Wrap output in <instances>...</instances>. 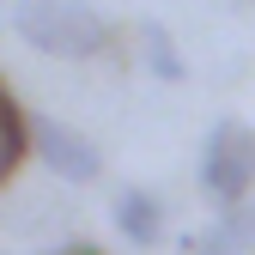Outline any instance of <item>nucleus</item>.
<instances>
[{
    "mask_svg": "<svg viewBox=\"0 0 255 255\" xmlns=\"http://www.w3.org/2000/svg\"><path fill=\"white\" fill-rule=\"evenodd\" d=\"M12 30L49 61H91L110 49V24L91 0H18Z\"/></svg>",
    "mask_w": 255,
    "mask_h": 255,
    "instance_id": "nucleus-1",
    "label": "nucleus"
},
{
    "mask_svg": "<svg viewBox=\"0 0 255 255\" xmlns=\"http://www.w3.org/2000/svg\"><path fill=\"white\" fill-rule=\"evenodd\" d=\"M249 188H255V128L231 116L201 146V195L219 213H231V207H249Z\"/></svg>",
    "mask_w": 255,
    "mask_h": 255,
    "instance_id": "nucleus-2",
    "label": "nucleus"
},
{
    "mask_svg": "<svg viewBox=\"0 0 255 255\" xmlns=\"http://www.w3.org/2000/svg\"><path fill=\"white\" fill-rule=\"evenodd\" d=\"M30 140H37V158L61 176V182H98L104 176V152L91 146L79 128H67V122H55V116H30Z\"/></svg>",
    "mask_w": 255,
    "mask_h": 255,
    "instance_id": "nucleus-3",
    "label": "nucleus"
},
{
    "mask_svg": "<svg viewBox=\"0 0 255 255\" xmlns=\"http://www.w3.org/2000/svg\"><path fill=\"white\" fill-rule=\"evenodd\" d=\"M110 213H116V231L134 249H158V243H164V207H158L152 188H122Z\"/></svg>",
    "mask_w": 255,
    "mask_h": 255,
    "instance_id": "nucleus-4",
    "label": "nucleus"
},
{
    "mask_svg": "<svg viewBox=\"0 0 255 255\" xmlns=\"http://www.w3.org/2000/svg\"><path fill=\"white\" fill-rule=\"evenodd\" d=\"M188 255H255V207L219 213L207 237H188Z\"/></svg>",
    "mask_w": 255,
    "mask_h": 255,
    "instance_id": "nucleus-5",
    "label": "nucleus"
},
{
    "mask_svg": "<svg viewBox=\"0 0 255 255\" xmlns=\"http://www.w3.org/2000/svg\"><path fill=\"white\" fill-rule=\"evenodd\" d=\"M30 146H37V140H30V116L18 110L12 91L0 85V182H6V176L24 164V152H30Z\"/></svg>",
    "mask_w": 255,
    "mask_h": 255,
    "instance_id": "nucleus-6",
    "label": "nucleus"
},
{
    "mask_svg": "<svg viewBox=\"0 0 255 255\" xmlns=\"http://www.w3.org/2000/svg\"><path fill=\"white\" fill-rule=\"evenodd\" d=\"M146 55H152V73H158V79H182V55L170 49L164 24H146Z\"/></svg>",
    "mask_w": 255,
    "mask_h": 255,
    "instance_id": "nucleus-7",
    "label": "nucleus"
},
{
    "mask_svg": "<svg viewBox=\"0 0 255 255\" xmlns=\"http://www.w3.org/2000/svg\"><path fill=\"white\" fill-rule=\"evenodd\" d=\"M55 255H104V249H98V243H61Z\"/></svg>",
    "mask_w": 255,
    "mask_h": 255,
    "instance_id": "nucleus-8",
    "label": "nucleus"
},
{
    "mask_svg": "<svg viewBox=\"0 0 255 255\" xmlns=\"http://www.w3.org/2000/svg\"><path fill=\"white\" fill-rule=\"evenodd\" d=\"M243 6H255V0H243Z\"/></svg>",
    "mask_w": 255,
    "mask_h": 255,
    "instance_id": "nucleus-9",
    "label": "nucleus"
},
{
    "mask_svg": "<svg viewBox=\"0 0 255 255\" xmlns=\"http://www.w3.org/2000/svg\"><path fill=\"white\" fill-rule=\"evenodd\" d=\"M0 255H6V249H0Z\"/></svg>",
    "mask_w": 255,
    "mask_h": 255,
    "instance_id": "nucleus-10",
    "label": "nucleus"
}]
</instances>
